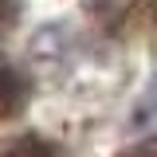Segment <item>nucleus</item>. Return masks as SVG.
I'll return each instance as SVG.
<instances>
[{"label": "nucleus", "instance_id": "nucleus-1", "mask_svg": "<svg viewBox=\"0 0 157 157\" xmlns=\"http://www.w3.org/2000/svg\"><path fill=\"white\" fill-rule=\"evenodd\" d=\"M28 94H32V86H28L24 71H16L12 63H0V118L20 114L28 106Z\"/></svg>", "mask_w": 157, "mask_h": 157}, {"label": "nucleus", "instance_id": "nucleus-2", "mask_svg": "<svg viewBox=\"0 0 157 157\" xmlns=\"http://www.w3.org/2000/svg\"><path fill=\"white\" fill-rule=\"evenodd\" d=\"M0 157H59V153H55V145H51V141L28 134V137H16L12 145H4Z\"/></svg>", "mask_w": 157, "mask_h": 157}, {"label": "nucleus", "instance_id": "nucleus-3", "mask_svg": "<svg viewBox=\"0 0 157 157\" xmlns=\"http://www.w3.org/2000/svg\"><path fill=\"white\" fill-rule=\"evenodd\" d=\"M20 16V0H0V32H8Z\"/></svg>", "mask_w": 157, "mask_h": 157}, {"label": "nucleus", "instance_id": "nucleus-4", "mask_svg": "<svg viewBox=\"0 0 157 157\" xmlns=\"http://www.w3.org/2000/svg\"><path fill=\"white\" fill-rule=\"evenodd\" d=\"M122 157H157V149H137V153H122Z\"/></svg>", "mask_w": 157, "mask_h": 157}]
</instances>
